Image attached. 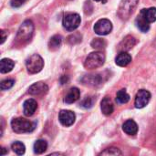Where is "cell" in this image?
Returning <instances> with one entry per match:
<instances>
[{"label": "cell", "instance_id": "f546056e", "mask_svg": "<svg viewBox=\"0 0 156 156\" xmlns=\"http://www.w3.org/2000/svg\"><path fill=\"white\" fill-rule=\"evenodd\" d=\"M26 0H11V5L13 7H18L25 3Z\"/></svg>", "mask_w": 156, "mask_h": 156}, {"label": "cell", "instance_id": "52a82bcc", "mask_svg": "<svg viewBox=\"0 0 156 156\" xmlns=\"http://www.w3.org/2000/svg\"><path fill=\"white\" fill-rule=\"evenodd\" d=\"M94 32L100 36H105L112 32V24L109 19L102 18L98 20L94 25Z\"/></svg>", "mask_w": 156, "mask_h": 156}, {"label": "cell", "instance_id": "7a4b0ae2", "mask_svg": "<svg viewBox=\"0 0 156 156\" xmlns=\"http://www.w3.org/2000/svg\"><path fill=\"white\" fill-rule=\"evenodd\" d=\"M36 123L24 118H15L11 121V128L16 133H26L34 131Z\"/></svg>", "mask_w": 156, "mask_h": 156}, {"label": "cell", "instance_id": "836d02e7", "mask_svg": "<svg viewBox=\"0 0 156 156\" xmlns=\"http://www.w3.org/2000/svg\"><path fill=\"white\" fill-rule=\"evenodd\" d=\"M94 1H96V2H101L102 4L107 3V0H94Z\"/></svg>", "mask_w": 156, "mask_h": 156}, {"label": "cell", "instance_id": "1f68e13d", "mask_svg": "<svg viewBox=\"0 0 156 156\" xmlns=\"http://www.w3.org/2000/svg\"><path fill=\"white\" fill-rule=\"evenodd\" d=\"M68 80H69V77H68V76H63V77L60 79L61 84H65L66 82H68Z\"/></svg>", "mask_w": 156, "mask_h": 156}, {"label": "cell", "instance_id": "5b68a950", "mask_svg": "<svg viewBox=\"0 0 156 156\" xmlns=\"http://www.w3.org/2000/svg\"><path fill=\"white\" fill-rule=\"evenodd\" d=\"M26 66L30 74H36L42 70L44 67V60L38 54H33L27 59Z\"/></svg>", "mask_w": 156, "mask_h": 156}, {"label": "cell", "instance_id": "f1b7e54d", "mask_svg": "<svg viewBox=\"0 0 156 156\" xmlns=\"http://www.w3.org/2000/svg\"><path fill=\"white\" fill-rule=\"evenodd\" d=\"M15 83V80H5L1 82L0 84V88L2 90H9L13 87Z\"/></svg>", "mask_w": 156, "mask_h": 156}, {"label": "cell", "instance_id": "83f0119b", "mask_svg": "<svg viewBox=\"0 0 156 156\" xmlns=\"http://www.w3.org/2000/svg\"><path fill=\"white\" fill-rule=\"evenodd\" d=\"M68 41L70 44H77L81 41V35L80 33H74L68 37Z\"/></svg>", "mask_w": 156, "mask_h": 156}, {"label": "cell", "instance_id": "9c48e42d", "mask_svg": "<svg viewBox=\"0 0 156 156\" xmlns=\"http://www.w3.org/2000/svg\"><path fill=\"white\" fill-rule=\"evenodd\" d=\"M58 120L63 126L69 127L75 122L76 116H75L74 112H72L71 111L62 110V111H60V112L58 114Z\"/></svg>", "mask_w": 156, "mask_h": 156}, {"label": "cell", "instance_id": "7c38bea8", "mask_svg": "<svg viewBox=\"0 0 156 156\" xmlns=\"http://www.w3.org/2000/svg\"><path fill=\"white\" fill-rule=\"evenodd\" d=\"M37 109V103L34 99L27 100L23 104V112L27 117L32 116Z\"/></svg>", "mask_w": 156, "mask_h": 156}, {"label": "cell", "instance_id": "484cf974", "mask_svg": "<svg viewBox=\"0 0 156 156\" xmlns=\"http://www.w3.org/2000/svg\"><path fill=\"white\" fill-rule=\"evenodd\" d=\"M122 153L121 152V150L116 147L107 148L105 151H103L100 154V155H122Z\"/></svg>", "mask_w": 156, "mask_h": 156}, {"label": "cell", "instance_id": "603a6c76", "mask_svg": "<svg viewBox=\"0 0 156 156\" xmlns=\"http://www.w3.org/2000/svg\"><path fill=\"white\" fill-rule=\"evenodd\" d=\"M116 101L121 104H125L130 101V95L127 93L125 90H121L117 92Z\"/></svg>", "mask_w": 156, "mask_h": 156}, {"label": "cell", "instance_id": "d4e9b609", "mask_svg": "<svg viewBox=\"0 0 156 156\" xmlns=\"http://www.w3.org/2000/svg\"><path fill=\"white\" fill-rule=\"evenodd\" d=\"M12 150L17 154V155H22L25 154L26 151V147L24 145V144H22L21 142H15L12 144L11 145Z\"/></svg>", "mask_w": 156, "mask_h": 156}, {"label": "cell", "instance_id": "5bb4252c", "mask_svg": "<svg viewBox=\"0 0 156 156\" xmlns=\"http://www.w3.org/2000/svg\"><path fill=\"white\" fill-rule=\"evenodd\" d=\"M131 62H132V56L127 51L120 52L115 58V63L120 67H126Z\"/></svg>", "mask_w": 156, "mask_h": 156}, {"label": "cell", "instance_id": "9a60e30c", "mask_svg": "<svg viewBox=\"0 0 156 156\" xmlns=\"http://www.w3.org/2000/svg\"><path fill=\"white\" fill-rule=\"evenodd\" d=\"M101 110L102 113L106 116L111 115L114 111V106L112 100L109 97H104L101 101Z\"/></svg>", "mask_w": 156, "mask_h": 156}, {"label": "cell", "instance_id": "e0dca14e", "mask_svg": "<svg viewBox=\"0 0 156 156\" xmlns=\"http://www.w3.org/2000/svg\"><path fill=\"white\" fill-rule=\"evenodd\" d=\"M122 130L128 135H135L138 133V125L133 120H128L123 123Z\"/></svg>", "mask_w": 156, "mask_h": 156}, {"label": "cell", "instance_id": "4fadbf2b", "mask_svg": "<svg viewBox=\"0 0 156 156\" xmlns=\"http://www.w3.org/2000/svg\"><path fill=\"white\" fill-rule=\"evenodd\" d=\"M136 44V39L135 37H132V36H127L126 37H124L122 39V41L119 44L118 46V50L120 52L122 51H128L130 49H132Z\"/></svg>", "mask_w": 156, "mask_h": 156}, {"label": "cell", "instance_id": "ffe728a7", "mask_svg": "<svg viewBox=\"0 0 156 156\" xmlns=\"http://www.w3.org/2000/svg\"><path fill=\"white\" fill-rule=\"evenodd\" d=\"M61 43H62V37L60 35H55L50 38L48 42V48L52 51L57 50L60 48Z\"/></svg>", "mask_w": 156, "mask_h": 156}, {"label": "cell", "instance_id": "7402d4cb", "mask_svg": "<svg viewBox=\"0 0 156 156\" xmlns=\"http://www.w3.org/2000/svg\"><path fill=\"white\" fill-rule=\"evenodd\" d=\"M48 149V143L45 140H37L34 144V153L37 154H41L45 153Z\"/></svg>", "mask_w": 156, "mask_h": 156}, {"label": "cell", "instance_id": "2e32d148", "mask_svg": "<svg viewBox=\"0 0 156 156\" xmlns=\"http://www.w3.org/2000/svg\"><path fill=\"white\" fill-rule=\"evenodd\" d=\"M80 97V91L78 88H71L64 98V102L67 104H71L77 101Z\"/></svg>", "mask_w": 156, "mask_h": 156}, {"label": "cell", "instance_id": "30bf717a", "mask_svg": "<svg viewBox=\"0 0 156 156\" xmlns=\"http://www.w3.org/2000/svg\"><path fill=\"white\" fill-rule=\"evenodd\" d=\"M81 82L84 85H87V86L97 87V86H101L103 83V77H102L101 74H90V75H85L81 79Z\"/></svg>", "mask_w": 156, "mask_h": 156}, {"label": "cell", "instance_id": "cb8c5ba5", "mask_svg": "<svg viewBox=\"0 0 156 156\" xmlns=\"http://www.w3.org/2000/svg\"><path fill=\"white\" fill-rule=\"evenodd\" d=\"M90 46L95 48V49H104L107 46V42L105 39L103 38H94L91 43H90Z\"/></svg>", "mask_w": 156, "mask_h": 156}, {"label": "cell", "instance_id": "8fae6325", "mask_svg": "<svg viewBox=\"0 0 156 156\" xmlns=\"http://www.w3.org/2000/svg\"><path fill=\"white\" fill-rule=\"evenodd\" d=\"M48 87L44 82H37L32 84L28 89V93L34 96H39L44 95L48 92Z\"/></svg>", "mask_w": 156, "mask_h": 156}, {"label": "cell", "instance_id": "d6986e66", "mask_svg": "<svg viewBox=\"0 0 156 156\" xmlns=\"http://www.w3.org/2000/svg\"><path fill=\"white\" fill-rule=\"evenodd\" d=\"M15 66V62L10 58H2L0 61V71L1 73L10 72Z\"/></svg>", "mask_w": 156, "mask_h": 156}, {"label": "cell", "instance_id": "6da1fadb", "mask_svg": "<svg viewBox=\"0 0 156 156\" xmlns=\"http://www.w3.org/2000/svg\"><path fill=\"white\" fill-rule=\"evenodd\" d=\"M33 33H34V24L31 20L27 19V20H25L18 31H17V34H16V40L19 42V43H22V44H25V43H27L31 38H32V36H33Z\"/></svg>", "mask_w": 156, "mask_h": 156}, {"label": "cell", "instance_id": "ac0fdd59", "mask_svg": "<svg viewBox=\"0 0 156 156\" xmlns=\"http://www.w3.org/2000/svg\"><path fill=\"white\" fill-rule=\"evenodd\" d=\"M136 26L142 32H147L150 29V23L144 17V16L140 12L139 16L136 18Z\"/></svg>", "mask_w": 156, "mask_h": 156}, {"label": "cell", "instance_id": "4dcf8cb0", "mask_svg": "<svg viewBox=\"0 0 156 156\" xmlns=\"http://www.w3.org/2000/svg\"><path fill=\"white\" fill-rule=\"evenodd\" d=\"M7 37V32L5 30H1V44H3Z\"/></svg>", "mask_w": 156, "mask_h": 156}, {"label": "cell", "instance_id": "8992f818", "mask_svg": "<svg viewBox=\"0 0 156 156\" xmlns=\"http://www.w3.org/2000/svg\"><path fill=\"white\" fill-rule=\"evenodd\" d=\"M81 19L79 14L69 13L66 15L63 18V27L68 31H73L79 27L80 25Z\"/></svg>", "mask_w": 156, "mask_h": 156}, {"label": "cell", "instance_id": "44dd1931", "mask_svg": "<svg viewBox=\"0 0 156 156\" xmlns=\"http://www.w3.org/2000/svg\"><path fill=\"white\" fill-rule=\"evenodd\" d=\"M141 13L144 16L149 23L156 21V7H150L147 9H142Z\"/></svg>", "mask_w": 156, "mask_h": 156}, {"label": "cell", "instance_id": "d6a6232c", "mask_svg": "<svg viewBox=\"0 0 156 156\" xmlns=\"http://www.w3.org/2000/svg\"><path fill=\"white\" fill-rule=\"evenodd\" d=\"M1 155H5V154H7V151L5 150V147H2V149H1Z\"/></svg>", "mask_w": 156, "mask_h": 156}, {"label": "cell", "instance_id": "3957f363", "mask_svg": "<svg viewBox=\"0 0 156 156\" xmlns=\"http://www.w3.org/2000/svg\"><path fill=\"white\" fill-rule=\"evenodd\" d=\"M105 55L101 51L91 52L84 61V67L87 69H95L101 67L105 62Z\"/></svg>", "mask_w": 156, "mask_h": 156}, {"label": "cell", "instance_id": "4316f807", "mask_svg": "<svg viewBox=\"0 0 156 156\" xmlns=\"http://www.w3.org/2000/svg\"><path fill=\"white\" fill-rule=\"evenodd\" d=\"M94 102H95V100H94L93 97H86L81 101L80 105H81V107H83L85 109H90L93 106Z\"/></svg>", "mask_w": 156, "mask_h": 156}, {"label": "cell", "instance_id": "ba28073f", "mask_svg": "<svg viewBox=\"0 0 156 156\" xmlns=\"http://www.w3.org/2000/svg\"><path fill=\"white\" fill-rule=\"evenodd\" d=\"M150 100L151 93L146 90H140L135 96L134 105L137 109H143L149 103Z\"/></svg>", "mask_w": 156, "mask_h": 156}, {"label": "cell", "instance_id": "277c9868", "mask_svg": "<svg viewBox=\"0 0 156 156\" xmlns=\"http://www.w3.org/2000/svg\"><path fill=\"white\" fill-rule=\"evenodd\" d=\"M139 0H122L118 9V16L122 20H127L133 13Z\"/></svg>", "mask_w": 156, "mask_h": 156}]
</instances>
